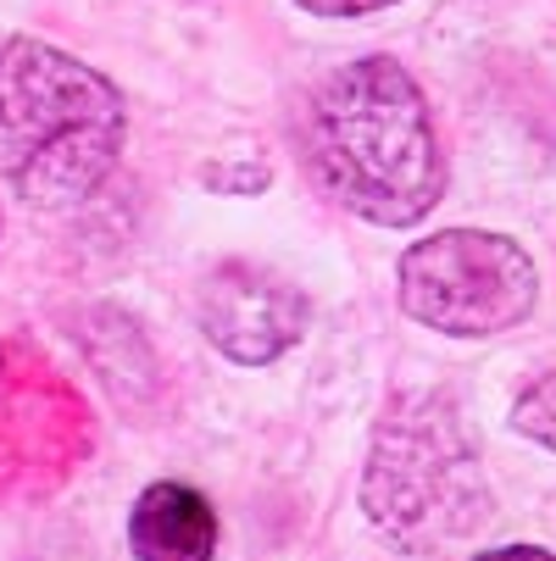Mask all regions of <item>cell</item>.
<instances>
[{
	"mask_svg": "<svg viewBox=\"0 0 556 561\" xmlns=\"http://www.w3.org/2000/svg\"><path fill=\"white\" fill-rule=\"evenodd\" d=\"M512 423H518L529 439H540L545 450H556V373L540 378V383H529V389L518 394Z\"/></svg>",
	"mask_w": 556,
	"mask_h": 561,
	"instance_id": "cell-7",
	"label": "cell"
},
{
	"mask_svg": "<svg viewBox=\"0 0 556 561\" xmlns=\"http://www.w3.org/2000/svg\"><path fill=\"white\" fill-rule=\"evenodd\" d=\"M295 7L317 12V18H367V12H384L395 0H295Z\"/></svg>",
	"mask_w": 556,
	"mask_h": 561,
	"instance_id": "cell-8",
	"label": "cell"
},
{
	"mask_svg": "<svg viewBox=\"0 0 556 561\" xmlns=\"http://www.w3.org/2000/svg\"><path fill=\"white\" fill-rule=\"evenodd\" d=\"M195 317L206 340L240 367H268L273 356H284L300 329H306V300L295 284H284L268 267L251 262H223L217 273H206L201 295H195Z\"/></svg>",
	"mask_w": 556,
	"mask_h": 561,
	"instance_id": "cell-5",
	"label": "cell"
},
{
	"mask_svg": "<svg viewBox=\"0 0 556 561\" xmlns=\"http://www.w3.org/2000/svg\"><path fill=\"white\" fill-rule=\"evenodd\" d=\"M473 561H556V556L540 550V545H507V550H485V556H473Z\"/></svg>",
	"mask_w": 556,
	"mask_h": 561,
	"instance_id": "cell-9",
	"label": "cell"
},
{
	"mask_svg": "<svg viewBox=\"0 0 556 561\" xmlns=\"http://www.w3.org/2000/svg\"><path fill=\"white\" fill-rule=\"evenodd\" d=\"M373 528L412 556L467 539L490 517V484L451 394H401L384 412L362 478Z\"/></svg>",
	"mask_w": 556,
	"mask_h": 561,
	"instance_id": "cell-3",
	"label": "cell"
},
{
	"mask_svg": "<svg viewBox=\"0 0 556 561\" xmlns=\"http://www.w3.org/2000/svg\"><path fill=\"white\" fill-rule=\"evenodd\" d=\"M128 539L139 561H212L217 517L190 484H150L128 517Z\"/></svg>",
	"mask_w": 556,
	"mask_h": 561,
	"instance_id": "cell-6",
	"label": "cell"
},
{
	"mask_svg": "<svg viewBox=\"0 0 556 561\" xmlns=\"http://www.w3.org/2000/svg\"><path fill=\"white\" fill-rule=\"evenodd\" d=\"M534 262L507 233L445 228L401 256V306L423 329L485 340L534 311Z\"/></svg>",
	"mask_w": 556,
	"mask_h": 561,
	"instance_id": "cell-4",
	"label": "cell"
},
{
	"mask_svg": "<svg viewBox=\"0 0 556 561\" xmlns=\"http://www.w3.org/2000/svg\"><path fill=\"white\" fill-rule=\"evenodd\" d=\"M300 145L311 179L378 228H412L445 190L423 90L389 56L334 67L306 101Z\"/></svg>",
	"mask_w": 556,
	"mask_h": 561,
	"instance_id": "cell-1",
	"label": "cell"
},
{
	"mask_svg": "<svg viewBox=\"0 0 556 561\" xmlns=\"http://www.w3.org/2000/svg\"><path fill=\"white\" fill-rule=\"evenodd\" d=\"M123 95L106 72L45 39L0 45V184L29 206H72L123 150Z\"/></svg>",
	"mask_w": 556,
	"mask_h": 561,
	"instance_id": "cell-2",
	"label": "cell"
}]
</instances>
